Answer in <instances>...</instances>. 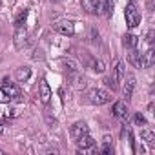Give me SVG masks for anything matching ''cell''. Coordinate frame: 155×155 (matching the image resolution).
I'll use <instances>...</instances> for the list:
<instances>
[{"label":"cell","instance_id":"cell-30","mask_svg":"<svg viewBox=\"0 0 155 155\" xmlns=\"http://www.w3.org/2000/svg\"><path fill=\"white\" fill-rule=\"evenodd\" d=\"M131 2H135V0H131Z\"/></svg>","mask_w":155,"mask_h":155},{"label":"cell","instance_id":"cell-2","mask_svg":"<svg viewBox=\"0 0 155 155\" xmlns=\"http://www.w3.org/2000/svg\"><path fill=\"white\" fill-rule=\"evenodd\" d=\"M53 29H55L57 33L64 35V37H73V35H75V24H73L71 20H68V18L57 20V22L53 24Z\"/></svg>","mask_w":155,"mask_h":155},{"label":"cell","instance_id":"cell-29","mask_svg":"<svg viewBox=\"0 0 155 155\" xmlns=\"http://www.w3.org/2000/svg\"><path fill=\"white\" fill-rule=\"evenodd\" d=\"M0 4H2V0H0Z\"/></svg>","mask_w":155,"mask_h":155},{"label":"cell","instance_id":"cell-12","mask_svg":"<svg viewBox=\"0 0 155 155\" xmlns=\"http://www.w3.org/2000/svg\"><path fill=\"white\" fill-rule=\"evenodd\" d=\"M81 4L86 13H90V15L99 13V0H81Z\"/></svg>","mask_w":155,"mask_h":155},{"label":"cell","instance_id":"cell-3","mask_svg":"<svg viewBox=\"0 0 155 155\" xmlns=\"http://www.w3.org/2000/svg\"><path fill=\"white\" fill-rule=\"evenodd\" d=\"M124 18H126V24L128 28H137L140 24V13L137 11V8L133 4H128L126 9H124Z\"/></svg>","mask_w":155,"mask_h":155},{"label":"cell","instance_id":"cell-4","mask_svg":"<svg viewBox=\"0 0 155 155\" xmlns=\"http://www.w3.org/2000/svg\"><path fill=\"white\" fill-rule=\"evenodd\" d=\"M77 146H79V150H81V151H86V153L95 151V140H93V137H90L88 133L77 139Z\"/></svg>","mask_w":155,"mask_h":155},{"label":"cell","instance_id":"cell-5","mask_svg":"<svg viewBox=\"0 0 155 155\" xmlns=\"http://www.w3.org/2000/svg\"><path fill=\"white\" fill-rule=\"evenodd\" d=\"M124 75H126V71H124V62L117 60V62H115V68H113V73H111V82H113L115 88H119V82L124 79Z\"/></svg>","mask_w":155,"mask_h":155},{"label":"cell","instance_id":"cell-19","mask_svg":"<svg viewBox=\"0 0 155 155\" xmlns=\"http://www.w3.org/2000/svg\"><path fill=\"white\" fill-rule=\"evenodd\" d=\"M26 18H28V9H22V11L18 13V17H17V20H15V26H17V28H20V26H24V22H26Z\"/></svg>","mask_w":155,"mask_h":155},{"label":"cell","instance_id":"cell-24","mask_svg":"<svg viewBox=\"0 0 155 155\" xmlns=\"http://www.w3.org/2000/svg\"><path fill=\"white\" fill-rule=\"evenodd\" d=\"M102 153H113V148H111V142H104L102 148H101Z\"/></svg>","mask_w":155,"mask_h":155},{"label":"cell","instance_id":"cell-15","mask_svg":"<svg viewBox=\"0 0 155 155\" xmlns=\"http://www.w3.org/2000/svg\"><path fill=\"white\" fill-rule=\"evenodd\" d=\"M62 66H64V69L69 71V73H77V71H79V64H77V60H73V58H69V57H64V58H62Z\"/></svg>","mask_w":155,"mask_h":155},{"label":"cell","instance_id":"cell-8","mask_svg":"<svg viewBox=\"0 0 155 155\" xmlns=\"http://www.w3.org/2000/svg\"><path fill=\"white\" fill-rule=\"evenodd\" d=\"M124 79H126V84L122 88V93H124V99L130 101L131 95H133V88H135V77L133 75H124Z\"/></svg>","mask_w":155,"mask_h":155},{"label":"cell","instance_id":"cell-6","mask_svg":"<svg viewBox=\"0 0 155 155\" xmlns=\"http://www.w3.org/2000/svg\"><path fill=\"white\" fill-rule=\"evenodd\" d=\"M88 133V124L86 122H75L73 126H71V130H69V135L77 140V139H79V137H82V135H86Z\"/></svg>","mask_w":155,"mask_h":155},{"label":"cell","instance_id":"cell-28","mask_svg":"<svg viewBox=\"0 0 155 155\" xmlns=\"http://www.w3.org/2000/svg\"><path fill=\"white\" fill-rule=\"evenodd\" d=\"M53 2H58V0H53Z\"/></svg>","mask_w":155,"mask_h":155},{"label":"cell","instance_id":"cell-1","mask_svg":"<svg viewBox=\"0 0 155 155\" xmlns=\"http://www.w3.org/2000/svg\"><path fill=\"white\" fill-rule=\"evenodd\" d=\"M88 101H90L91 104L101 106V104L110 102V101H111V95H110L106 90H102V88H93V90H90V93H88Z\"/></svg>","mask_w":155,"mask_h":155},{"label":"cell","instance_id":"cell-18","mask_svg":"<svg viewBox=\"0 0 155 155\" xmlns=\"http://www.w3.org/2000/svg\"><path fill=\"white\" fill-rule=\"evenodd\" d=\"M140 55H142V53H139V51L133 48V49H131V53L128 55V60H130L135 68H140Z\"/></svg>","mask_w":155,"mask_h":155},{"label":"cell","instance_id":"cell-7","mask_svg":"<svg viewBox=\"0 0 155 155\" xmlns=\"http://www.w3.org/2000/svg\"><path fill=\"white\" fill-rule=\"evenodd\" d=\"M38 97L42 101V104H49L51 101V88L46 81H40V86H38Z\"/></svg>","mask_w":155,"mask_h":155},{"label":"cell","instance_id":"cell-11","mask_svg":"<svg viewBox=\"0 0 155 155\" xmlns=\"http://www.w3.org/2000/svg\"><path fill=\"white\" fill-rule=\"evenodd\" d=\"M2 90L11 97V101H20L18 97H20V91H18V88L15 86V84H11V82H8V79L4 81V86H2Z\"/></svg>","mask_w":155,"mask_h":155},{"label":"cell","instance_id":"cell-16","mask_svg":"<svg viewBox=\"0 0 155 155\" xmlns=\"http://www.w3.org/2000/svg\"><path fill=\"white\" fill-rule=\"evenodd\" d=\"M111 113L115 115V117H119V119H122L128 111H126V104L122 102V101H117L115 104H113V108H111Z\"/></svg>","mask_w":155,"mask_h":155},{"label":"cell","instance_id":"cell-14","mask_svg":"<svg viewBox=\"0 0 155 155\" xmlns=\"http://www.w3.org/2000/svg\"><path fill=\"white\" fill-rule=\"evenodd\" d=\"M140 137H142V140H146L148 146H155V131L151 128H142L140 130Z\"/></svg>","mask_w":155,"mask_h":155},{"label":"cell","instance_id":"cell-10","mask_svg":"<svg viewBox=\"0 0 155 155\" xmlns=\"http://www.w3.org/2000/svg\"><path fill=\"white\" fill-rule=\"evenodd\" d=\"M155 64V51L150 48L146 53L140 55V68H151Z\"/></svg>","mask_w":155,"mask_h":155},{"label":"cell","instance_id":"cell-27","mask_svg":"<svg viewBox=\"0 0 155 155\" xmlns=\"http://www.w3.org/2000/svg\"><path fill=\"white\" fill-rule=\"evenodd\" d=\"M2 153H4V151H2V150H0V155H2Z\"/></svg>","mask_w":155,"mask_h":155},{"label":"cell","instance_id":"cell-23","mask_svg":"<svg viewBox=\"0 0 155 155\" xmlns=\"http://www.w3.org/2000/svg\"><path fill=\"white\" fill-rule=\"evenodd\" d=\"M133 120H135V124H139V126H144V124H146V119H144L140 113H137V115L133 117Z\"/></svg>","mask_w":155,"mask_h":155},{"label":"cell","instance_id":"cell-20","mask_svg":"<svg viewBox=\"0 0 155 155\" xmlns=\"http://www.w3.org/2000/svg\"><path fill=\"white\" fill-rule=\"evenodd\" d=\"M91 68H93L97 73H104V71H106V64H104L102 60H93V62H91Z\"/></svg>","mask_w":155,"mask_h":155},{"label":"cell","instance_id":"cell-21","mask_svg":"<svg viewBox=\"0 0 155 155\" xmlns=\"http://www.w3.org/2000/svg\"><path fill=\"white\" fill-rule=\"evenodd\" d=\"M73 86H75L77 90L86 88V79H84V77H81V75H77V77H75V82H73Z\"/></svg>","mask_w":155,"mask_h":155},{"label":"cell","instance_id":"cell-22","mask_svg":"<svg viewBox=\"0 0 155 155\" xmlns=\"http://www.w3.org/2000/svg\"><path fill=\"white\" fill-rule=\"evenodd\" d=\"M8 102H11V97H9L2 88H0V104H8Z\"/></svg>","mask_w":155,"mask_h":155},{"label":"cell","instance_id":"cell-13","mask_svg":"<svg viewBox=\"0 0 155 155\" xmlns=\"http://www.w3.org/2000/svg\"><path fill=\"white\" fill-rule=\"evenodd\" d=\"M29 77H31V69H29L28 66H22V68H18V69L15 71V79H17V82H26Z\"/></svg>","mask_w":155,"mask_h":155},{"label":"cell","instance_id":"cell-9","mask_svg":"<svg viewBox=\"0 0 155 155\" xmlns=\"http://www.w3.org/2000/svg\"><path fill=\"white\" fill-rule=\"evenodd\" d=\"M15 46L18 49H22L24 46H28V31L24 29V26L17 28V33H15Z\"/></svg>","mask_w":155,"mask_h":155},{"label":"cell","instance_id":"cell-26","mask_svg":"<svg viewBox=\"0 0 155 155\" xmlns=\"http://www.w3.org/2000/svg\"><path fill=\"white\" fill-rule=\"evenodd\" d=\"M2 133H4V122L0 120V135H2Z\"/></svg>","mask_w":155,"mask_h":155},{"label":"cell","instance_id":"cell-17","mask_svg":"<svg viewBox=\"0 0 155 155\" xmlns=\"http://www.w3.org/2000/svg\"><path fill=\"white\" fill-rule=\"evenodd\" d=\"M122 44H124V48H137V44H139V38L135 37V35H131V33H128V35H124L122 37Z\"/></svg>","mask_w":155,"mask_h":155},{"label":"cell","instance_id":"cell-25","mask_svg":"<svg viewBox=\"0 0 155 155\" xmlns=\"http://www.w3.org/2000/svg\"><path fill=\"white\" fill-rule=\"evenodd\" d=\"M153 37H155V31H153V29H150V31L146 33V42H148V44H151V42H153Z\"/></svg>","mask_w":155,"mask_h":155},{"label":"cell","instance_id":"cell-31","mask_svg":"<svg viewBox=\"0 0 155 155\" xmlns=\"http://www.w3.org/2000/svg\"><path fill=\"white\" fill-rule=\"evenodd\" d=\"M113 2H115V0H113Z\"/></svg>","mask_w":155,"mask_h":155}]
</instances>
